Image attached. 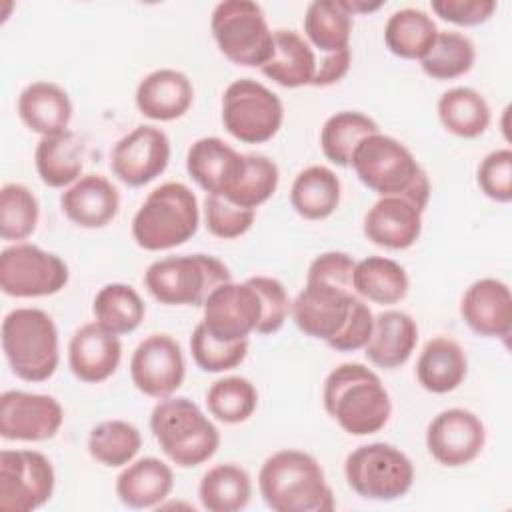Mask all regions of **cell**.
I'll return each mask as SVG.
<instances>
[{"instance_id":"1","label":"cell","mask_w":512,"mask_h":512,"mask_svg":"<svg viewBox=\"0 0 512 512\" xmlns=\"http://www.w3.org/2000/svg\"><path fill=\"white\" fill-rule=\"evenodd\" d=\"M322 400L330 418L352 436L380 432L392 414V402L380 376L358 362H344L330 370Z\"/></svg>"},{"instance_id":"2","label":"cell","mask_w":512,"mask_h":512,"mask_svg":"<svg viewBox=\"0 0 512 512\" xmlns=\"http://www.w3.org/2000/svg\"><path fill=\"white\" fill-rule=\"evenodd\" d=\"M350 166L372 192L406 198L424 212L430 200V180L400 140L380 132L366 136L356 146Z\"/></svg>"},{"instance_id":"3","label":"cell","mask_w":512,"mask_h":512,"mask_svg":"<svg viewBox=\"0 0 512 512\" xmlns=\"http://www.w3.org/2000/svg\"><path fill=\"white\" fill-rule=\"evenodd\" d=\"M258 488L274 512H330L334 508L320 462L302 450H280L268 456L258 472Z\"/></svg>"},{"instance_id":"4","label":"cell","mask_w":512,"mask_h":512,"mask_svg":"<svg viewBox=\"0 0 512 512\" xmlns=\"http://www.w3.org/2000/svg\"><path fill=\"white\" fill-rule=\"evenodd\" d=\"M200 224L194 192L182 182L154 188L132 218L134 242L150 252L170 250L188 242Z\"/></svg>"},{"instance_id":"5","label":"cell","mask_w":512,"mask_h":512,"mask_svg":"<svg viewBox=\"0 0 512 512\" xmlns=\"http://www.w3.org/2000/svg\"><path fill=\"white\" fill-rule=\"evenodd\" d=\"M150 430L162 452L180 468L210 460L220 446V432L186 396L160 400L150 414Z\"/></svg>"},{"instance_id":"6","label":"cell","mask_w":512,"mask_h":512,"mask_svg":"<svg viewBox=\"0 0 512 512\" xmlns=\"http://www.w3.org/2000/svg\"><path fill=\"white\" fill-rule=\"evenodd\" d=\"M2 350L12 372L26 382H44L58 368V330L40 308H16L2 320Z\"/></svg>"},{"instance_id":"7","label":"cell","mask_w":512,"mask_h":512,"mask_svg":"<svg viewBox=\"0 0 512 512\" xmlns=\"http://www.w3.org/2000/svg\"><path fill=\"white\" fill-rule=\"evenodd\" d=\"M230 280L228 266L210 254L168 256L144 272L146 290L166 306H202L216 286Z\"/></svg>"},{"instance_id":"8","label":"cell","mask_w":512,"mask_h":512,"mask_svg":"<svg viewBox=\"0 0 512 512\" xmlns=\"http://www.w3.org/2000/svg\"><path fill=\"white\" fill-rule=\"evenodd\" d=\"M210 30L218 50L238 66L262 68L274 56V32L260 4L252 0H224L216 4Z\"/></svg>"},{"instance_id":"9","label":"cell","mask_w":512,"mask_h":512,"mask_svg":"<svg viewBox=\"0 0 512 512\" xmlns=\"http://www.w3.org/2000/svg\"><path fill=\"white\" fill-rule=\"evenodd\" d=\"M348 486L366 500L392 502L414 484L410 458L392 444L372 442L354 448L344 462Z\"/></svg>"},{"instance_id":"10","label":"cell","mask_w":512,"mask_h":512,"mask_svg":"<svg viewBox=\"0 0 512 512\" xmlns=\"http://www.w3.org/2000/svg\"><path fill=\"white\" fill-rule=\"evenodd\" d=\"M284 122L278 94L252 78H238L224 90L222 124L230 136L244 144L272 140Z\"/></svg>"},{"instance_id":"11","label":"cell","mask_w":512,"mask_h":512,"mask_svg":"<svg viewBox=\"0 0 512 512\" xmlns=\"http://www.w3.org/2000/svg\"><path fill=\"white\" fill-rule=\"evenodd\" d=\"M360 296L350 284L306 274V286L290 304L294 324L306 336L332 344L348 326Z\"/></svg>"},{"instance_id":"12","label":"cell","mask_w":512,"mask_h":512,"mask_svg":"<svg viewBox=\"0 0 512 512\" xmlns=\"http://www.w3.org/2000/svg\"><path fill=\"white\" fill-rule=\"evenodd\" d=\"M66 262L40 246L16 242L0 252V288L12 298L58 294L68 284Z\"/></svg>"},{"instance_id":"13","label":"cell","mask_w":512,"mask_h":512,"mask_svg":"<svg viewBox=\"0 0 512 512\" xmlns=\"http://www.w3.org/2000/svg\"><path fill=\"white\" fill-rule=\"evenodd\" d=\"M52 462L38 450L0 452V510L30 512L44 506L54 492Z\"/></svg>"},{"instance_id":"14","label":"cell","mask_w":512,"mask_h":512,"mask_svg":"<svg viewBox=\"0 0 512 512\" xmlns=\"http://www.w3.org/2000/svg\"><path fill=\"white\" fill-rule=\"evenodd\" d=\"M204 306L202 324L220 342L248 340L264 316V302L250 280L224 282L216 286Z\"/></svg>"},{"instance_id":"15","label":"cell","mask_w":512,"mask_h":512,"mask_svg":"<svg viewBox=\"0 0 512 512\" xmlns=\"http://www.w3.org/2000/svg\"><path fill=\"white\" fill-rule=\"evenodd\" d=\"M186 362L180 344L168 334H150L130 358L134 386L150 398H170L184 382Z\"/></svg>"},{"instance_id":"16","label":"cell","mask_w":512,"mask_h":512,"mask_svg":"<svg viewBox=\"0 0 512 512\" xmlns=\"http://www.w3.org/2000/svg\"><path fill=\"white\" fill-rule=\"evenodd\" d=\"M62 422L64 410L54 396L24 390H6L0 396V436L4 440H50Z\"/></svg>"},{"instance_id":"17","label":"cell","mask_w":512,"mask_h":512,"mask_svg":"<svg viewBox=\"0 0 512 512\" xmlns=\"http://www.w3.org/2000/svg\"><path fill=\"white\" fill-rule=\"evenodd\" d=\"M170 162V140L164 130L142 124L122 136L110 154L114 176L126 186L140 188L158 178Z\"/></svg>"},{"instance_id":"18","label":"cell","mask_w":512,"mask_h":512,"mask_svg":"<svg viewBox=\"0 0 512 512\" xmlns=\"http://www.w3.org/2000/svg\"><path fill=\"white\" fill-rule=\"evenodd\" d=\"M486 428L482 420L464 408H448L436 414L426 430V446L432 458L448 468L470 464L484 448Z\"/></svg>"},{"instance_id":"19","label":"cell","mask_w":512,"mask_h":512,"mask_svg":"<svg viewBox=\"0 0 512 512\" xmlns=\"http://www.w3.org/2000/svg\"><path fill=\"white\" fill-rule=\"evenodd\" d=\"M246 168V154H240L222 138L206 136L196 140L186 154L190 178L206 192L228 198Z\"/></svg>"},{"instance_id":"20","label":"cell","mask_w":512,"mask_h":512,"mask_svg":"<svg viewBox=\"0 0 512 512\" xmlns=\"http://www.w3.org/2000/svg\"><path fill=\"white\" fill-rule=\"evenodd\" d=\"M460 316L478 336L506 340L512 332V294L508 284L496 278L472 282L460 300Z\"/></svg>"},{"instance_id":"21","label":"cell","mask_w":512,"mask_h":512,"mask_svg":"<svg viewBox=\"0 0 512 512\" xmlns=\"http://www.w3.org/2000/svg\"><path fill=\"white\" fill-rule=\"evenodd\" d=\"M122 358L118 334L106 330L98 322L80 326L68 344V366L72 374L88 384L108 380Z\"/></svg>"},{"instance_id":"22","label":"cell","mask_w":512,"mask_h":512,"mask_svg":"<svg viewBox=\"0 0 512 512\" xmlns=\"http://www.w3.org/2000/svg\"><path fill=\"white\" fill-rule=\"evenodd\" d=\"M422 232V210L400 196H380L364 216L366 238L388 250L410 248Z\"/></svg>"},{"instance_id":"23","label":"cell","mask_w":512,"mask_h":512,"mask_svg":"<svg viewBox=\"0 0 512 512\" xmlns=\"http://www.w3.org/2000/svg\"><path fill=\"white\" fill-rule=\"evenodd\" d=\"M62 212L80 228H104L120 210L118 188L100 174H84L60 196Z\"/></svg>"},{"instance_id":"24","label":"cell","mask_w":512,"mask_h":512,"mask_svg":"<svg viewBox=\"0 0 512 512\" xmlns=\"http://www.w3.org/2000/svg\"><path fill=\"white\" fill-rule=\"evenodd\" d=\"M194 100V86L184 72L160 68L144 76L136 88V106L142 116L158 122L182 118Z\"/></svg>"},{"instance_id":"25","label":"cell","mask_w":512,"mask_h":512,"mask_svg":"<svg viewBox=\"0 0 512 512\" xmlns=\"http://www.w3.org/2000/svg\"><path fill=\"white\" fill-rule=\"evenodd\" d=\"M418 342L416 320L402 310H384L374 316V328L364 346L366 358L384 370L404 366Z\"/></svg>"},{"instance_id":"26","label":"cell","mask_w":512,"mask_h":512,"mask_svg":"<svg viewBox=\"0 0 512 512\" xmlns=\"http://www.w3.org/2000/svg\"><path fill=\"white\" fill-rule=\"evenodd\" d=\"M16 110L20 120L40 136L68 130L72 118V102L66 90L46 80L28 84L18 96Z\"/></svg>"},{"instance_id":"27","label":"cell","mask_w":512,"mask_h":512,"mask_svg":"<svg viewBox=\"0 0 512 512\" xmlns=\"http://www.w3.org/2000/svg\"><path fill=\"white\" fill-rule=\"evenodd\" d=\"M468 372L464 348L450 336L428 340L416 362V378L420 386L432 394H448L456 390Z\"/></svg>"},{"instance_id":"28","label":"cell","mask_w":512,"mask_h":512,"mask_svg":"<svg viewBox=\"0 0 512 512\" xmlns=\"http://www.w3.org/2000/svg\"><path fill=\"white\" fill-rule=\"evenodd\" d=\"M172 486V468L154 456L130 462L116 478V494L128 508H154L168 498Z\"/></svg>"},{"instance_id":"29","label":"cell","mask_w":512,"mask_h":512,"mask_svg":"<svg viewBox=\"0 0 512 512\" xmlns=\"http://www.w3.org/2000/svg\"><path fill=\"white\" fill-rule=\"evenodd\" d=\"M318 60L312 46L294 30H274V56L260 68L266 78L284 86H312Z\"/></svg>"},{"instance_id":"30","label":"cell","mask_w":512,"mask_h":512,"mask_svg":"<svg viewBox=\"0 0 512 512\" xmlns=\"http://www.w3.org/2000/svg\"><path fill=\"white\" fill-rule=\"evenodd\" d=\"M84 144L76 132L42 136L34 150V164L40 180L50 188L72 186L84 166Z\"/></svg>"},{"instance_id":"31","label":"cell","mask_w":512,"mask_h":512,"mask_svg":"<svg viewBox=\"0 0 512 512\" xmlns=\"http://www.w3.org/2000/svg\"><path fill=\"white\" fill-rule=\"evenodd\" d=\"M340 178L334 170L314 164L298 172L290 188V204L306 220H324L340 204Z\"/></svg>"},{"instance_id":"32","label":"cell","mask_w":512,"mask_h":512,"mask_svg":"<svg viewBox=\"0 0 512 512\" xmlns=\"http://www.w3.org/2000/svg\"><path fill=\"white\" fill-rule=\"evenodd\" d=\"M410 288L408 274L392 258L368 256L356 262L352 272V290L362 300L374 304H396Z\"/></svg>"},{"instance_id":"33","label":"cell","mask_w":512,"mask_h":512,"mask_svg":"<svg viewBox=\"0 0 512 512\" xmlns=\"http://www.w3.org/2000/svg\"><path fill=\"white\" fill-rule=\"evenodd\" d=\"M304 32L308 44L322 54H334L350 48L352 14L344 0H314L304 14Z\"/></svg>"},{"instance_id":"34","label":"cell","mask_w":512,"mask_h":512,"mask_svg":"<svg viewBox=\"0 0 512 512\" xmlns=\"http://www.w3.org/2000/svg\"><path fill=\"white\" fill-rule=\"evenodd\" d=\"M436 110L442 126L458 138H478L490 126V106L486 98L468 86L446 90L438 98Z\"/></svg>"},{"instance_id":"35","label":"cell","mask_w":512,"mask_h":512,"mask_svg":"<svg viewBox=\"0 0 512 512\" xmlns=\"http://www.w3.org/2000/svg\"><path fill=\"white\" fill-rule=\"evenodd\" d=\"M436 22L422 10H396L384 26L386 48L404 60H422L438 36Z\"/></svg>"},{"instance_id":"36","label":"cell","mask_w":512,"mask_h":512,"mask_svg":"<svg viewBox=\"0 0 512 512\" xmlns=\"http://www.w3.org/2000/svg\"><path fill=\"white\" fill-rule=\"evenodd\" d=\"M252 496L250 474L236 464H216L204 472L198 498L208 512H238Z\"/></svg>"},{"instance_id":"37","label":"cell","mask_w":512,"mask_h":512,"mask_svg":"<svg viewBox=\"0 0 512 512\" xmlns=\"http://www.w3.org/2000/svg\"><path fill=\"white\" fill-rule=\"evenodd\" d=\"M92 312L100 326L120 336L134 332L142 324L146 306L130 284L112 282L96 292Z\"/></svg>"},{"instance_id":"38","label":"cell","mask_w":512,"mask_h":512,"mask_svg":"<svg viewBox=\"0 0 512 512\" xmlns=\"http://www.w3.org/2000/svg\"><path fill=\"white\" fill-rule=\"evenodd\" d=\"M378 124L356 110L332 114L320 130V146L324 156L336 166H350L356 146L370 134H376Z\"/></svg>"},{"instance_id":"39","label":"cell","mask_w":512,"mask_h":512,"mask_svg":"<svg viewBox=\"0 0 512 512\" xmlns=\"http://www.w3.org/2000/svg\"><path fill=\"white\" fill-rule=\"evenodd\" d=\"M140 446V430L126 420H104L88 434L90 456L108 468L130 464L140 452Z\"/></svg>"},{"instance_id":"40","label":"cell","mask_w":512,"mask_h":512,"mask_svg":"<svg viewBox=\"0 0 512 512\" xmlns=\"http://www.w3.org/2000/svg\"><path fill=\"white\" fill-rule=\"evenodd\" d=\"M476 48L460 32H438L434 44L420 60L422 72L434 80H454L472 70Z\"/></svg>"},{"instance_id":"41","label":"cell","mask_w":512,"mask_h":512,"mask_svg":"<svg viewBox=\"0 0 512 512\" xmlns=\"http://www.w3.org/2000/svg\"><path fill=\"white\" fill-rule=\"evenodd\" d=\"M206 406L216 420L224 424H240L254 414L258 392L248 378L226 376L210 384L206 390Z\"/></svg>"},{"instance_id":"42","label":"cell","mask_w":512,"mask_h":512,"mask_svg":"<svg viewBox=\"0 0 512 512\" xmlns=\"http://www.w3.org/2000/svg\"><path fill=\"white\" fill-rule=\"evenodd\" d=\"M40 218V204L30 188L8 182L0 190V236L6 242H20L32 236Z\"/></svg>"},{"instance_id":"43","label":"cell","mask_w":512,"mask_h":512,"mask_svg":"<svg viewBox=\"0 0 512 512\" xmlns=\"http://www.w3.org/2000/svg\"><path fill=\"white\" fill-rule=\"evenodd\" d=\"M280 172L274 160L264 154H246V168L236 188L226 198L234 206L254 210L276 192Z\"/></svg>"},{"instance_id":"44","label":"cell","mask_w":512,"mask_h":512,"mask_svg":"<svg viewBox=\"0 0 512 512\" xmlns=\"http://www.w3.org/2000/svg\"><path fill=\"white\" fill-rule=\"evenodd\" d=\"M190 352L204 372H226L240 366L248 354V340L220 342L200 322L190 336Z\"/></svg>"},{"instance_id":"45","label":"cell","mask_w":512,"mask_h":512,"mask_svg":"<svg viewBox=\"0 0 512 512\" xmlns=\"http://www.w3.org/2000/svg\"><path fill=\"white\" fill-rule=\"evenodd\" d=\"M254 210L234 206L222 196L206 194L204 198V222L212 236L222 240L240 238L254 224Z\"/></svg>"},{"instance_id":"46","label":"cell","mask_w":512,"mask_h":512,"mask_svg":"<svg viewBox=\"0 0 512 512\" xmlns=\"http://www.w3.org/2000/svg\"><path fill=\"white\" fill-rule=\"evenodd\" d=\"M476 182L484 196L508 204L512 200V150L500 148L486 154L478 164Z\"/></svg>"},{"instance_id":"47","label":"cell","mask_w":512,"mask_h":512,"mask_svg":"<svg viewBox=\"0 0 512 512\" xmlns=\"http://www.w3.org/2000/svg\"><path fill=\"white\" fill-rule=\"evenodd\" d=\"M250 284L258 290L264 302V316L258 326V334H274L282 328L288 312H290V300L286 294V288L280 280L272 276H250Z\"/></svg>"},{"instance_id":"48","label":"cell","mask_w":512,"mask_h":512,"mask_svg":"<svg viewBox=\"0 0 512 512\" xmlns=\"http://www.w3.org/2000/svg\"><path fill=\"white\" fill-rule=\"evenodd\" d=\"M430 8L442 20L456 26H478L492 18L494 0H432Z\"/></svg>"},{"instance_id":"49","label":"cell","mask_w":512,"mask_h":512,"mask_svg":"<svg viewBox=\"0 0 512 512\" xmlns=\"http://www.w3.org/2000/svg\"><path fill=\"white\" fill-rule=\"evenodd\" d=\"M372 328H374V314L368 308V304L360 298L348 326L344 328V332L332 342L328 344L330 348L338 350V352H356L360 348H364L372 336Z\"/></svg>"},{"instance_id":"50","label":"cell","mask_w":512,"mask_h":512,"mask_svg":"<svg viewBox=\"0 0 512 512\" xmlns=\"http://www.w3.org/2000/svg\"><path fill=\"white\" fill-rule=\"evenodd\" d=\"M350 60H352L350 48L334 54H324V58L318 62L312 86H330L340 82L350 68Z\"/></svg>"}]
</instances>
